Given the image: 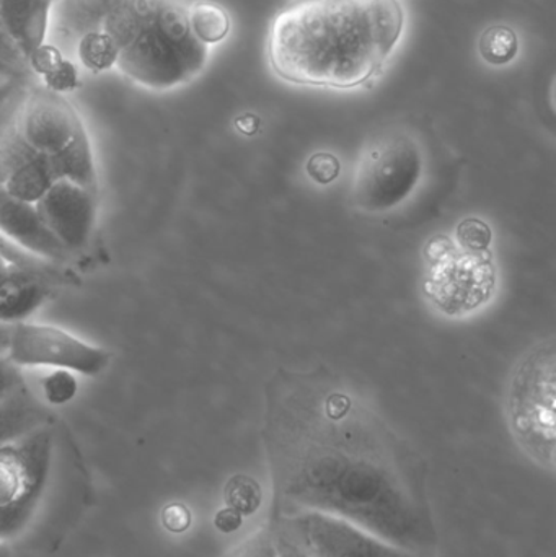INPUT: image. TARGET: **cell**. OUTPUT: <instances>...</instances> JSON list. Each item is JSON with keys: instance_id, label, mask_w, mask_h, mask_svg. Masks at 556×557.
<instances>
[{"instance_id": "obj_1", "label": "cell", "mask_w": 556, "mask_h": 557, "mask_svg": "<svg viewBox=\"0 0 556 557\" xmlns=\"http://www.w3.org/2000/svg\"><path fill=\"white\" fill-rule=\"evenodd\" d=\"M261 434L271 522L325 513L415 555H436L427 463L348 380L323 366L281 367L264 388Z\"/></svg>"}, {"instance_id": "obj_2", "label": "cell", "mask_w": 556, "mask_h": 557, "mask_svg": "<svg viewBox=\"0 0 556 557\" xmlns=\"http://www.w3.org/2000/svg\"><path fill=\"white\" fill-rule=\"evenodd\" d=\"M401 29L397 0H300L274 20L271 65L294 84L359 87L382 71Z\"/></svg>"}, {"instance_id": "obj_3", "label": "cell", "mask_w": 556, "mask_h": 557, "mask_svg": "<svg viewBox=\"0 0 556 557\" xmlns=\"http://www.w3.org/2000/svg\"><path fill=\"white\" fill-rule=\"evenodd\" d=\"M101 36L113 67L147 90L182 87L208 64V45L193 32L186 0H120Z\"/></svg>"}, {"instance_id": "obj_4", "label": "cell", "mask_w": 556, "mask_h": 557, "mask_svg": "<svg viewBox=\"0 0 556 557\" xmlns=\"http://www.w3.org/2000/svg\"><path fill=\"white\" fill-rule=\"evenodd\" d=\"M18 136L49 160L59 180L98 189L97 163L77 108L61 94L29 78L5 104Z\"/></svg>"}, {"instance_id": "obj_5", "label": "cell", "mask_w": 556, "mask_h": 557, "mask_svg": "<svg viewBox=\"0 0 556 557\" xmlns=\"http://www.w3.org/2000/svg\"><path fill=\"white\" fill-rule=\"evenodd\" d=\"M62 428L55 422L0 447V542H15L41 519L58 476Z\"/></svg>"}, {"instance_id": "obj_6", "label": "cell", "mask_w": 556, "mask_h": 557, "mask_svg": "<svg viewBox=\"0 0 556 557\" xmlns=\"http://www.w3.org/2000/svg\"><path fill=\"white\" fill-rule=\"evenodd\" d=\"M555 339L535 344L516 367L508 388V418L522 450L555 470Z\"/></svg>"}, {"instance_id": "obj_7", "label": "cell", "mask_w": 556, "mask_h": 557, "mask_svg": "<svg viewBox=\"0 0 556 557\" xmlns=\"http://www.w3.org/2000/svg\"><path fill=\"white\" fill-rule=\"evenodd\" d=\"M424 172L423 152L407 134L375 140L359 162L355 202L362 211L382 214L410 198Z\"/></svg>"}, {"instance_id": "obj_8", "label": "cell", "mask_w": 556, "mask_h": 557, "mask_svg": "<svg viewBox=\"0 0 556 557\" xmlns=\"http://www.w3.org/2000/svg\"><path fill=\"white\" fill-rule=\"evenodd\" d=\"M3 356L16 367H51L81 375L97 376L111 362L110 350L85 343L62 327L22 321L10 326Z\"/></svg>"}, {"instance_id": "obj_9", "label": "cell", "mask_w": 556, "mask_h": 557, "mask_svg": "<svg viewBox=\"0 0 556 557\" xmlns=\"http://www.w3.org/2000/svg\"><path fill=\"white\" fill-rule=\"evenodd\" d=\"M35 206L46 231L78 264L81 255L87 253L94 242L98 189L87 188L71 180H59Z\"/></svg>"}, {"instance_id": "obj_10", "label": "cell", "mask_w": 556, "mask_h": 557, "mask_svg": "<svg viewBox=\"0 0 556 557\" xmlns=\"http://www.w3.org/2000/svg\"><path fill=\"white\" fill-rule=\"evenodd\" d=\"M274 522L283 523L312 557H423L325 513L299 512Z\"/></svg>"}, {"instance_id": "obj_11", "label": "cell", "mask_w": 556, "mask_h": 557, "mask_svg": "<svg viewBox=\"0 0 556 557\" xmlns=\"http://www.w3.org/2000/svg\"><path fill=\"white\" fill-rule=\"evenodd\" d=\"M0 234L16 247L41 260L74 268L75 263L61 245L46 231L35 202L13 198L0 186Z\"/></svg>"}, {"instance_id": "obj_12", "label": "cell", "mask_w": 556, "mask_h": 557, "mask_svg": "<svg viewBox=\"0 0 556 557\" xmlns=\"http://www.w3.org/2000/svg\"><path fill=\"white\" fill-rule=\"evenodd\" d=\"M55 0H0V22L29 71L48 49Z\"/></svg>"}, {"instance_id": "obj_13", "label": "cell", "mask_w": 556, "mask_h": 557, "mask_svg": "<svg viewBox=\"0 0 556 557\" xmlns=\"http://www.w3.org/2000/svg\"><path fill=\"white\" fill-rule=\"evenodd\" d=\"M120 0H55L52 12V48L64 59H74L78 45L101 35L104 22Z\"/></svg>"}, {"instance_id": "obj_14", "label": "cell", "mask_w": 556, "mask_h": 557, "mask_svg": "<svg viewBox=\"0 0 556 557\" xmlns=\"http://www.w3.org/2000/svg\"><path fill=\"white\" fill-rule=\"evenodd\" d=\"M58 285L48 278L15 270L12 277L0 285V323H22L42 307Z\"/></svg>"}, {"instance_id": "obj_15", "label": "cell", "mask_w": 556, "mask_h": 557, "mask_svg": "<svg viewBox=\"0 0 556 557\" xmlns=\"http://www.w3.org/2000/svg\"><path fill=\"white\" fill-rule=\"evenodd\" d=\"M49 422H54V416L23 383L0 401V447Z\"/></svg>"}, {"instance_id": "obj_16", "label": "cell", "mask_w": 556, "mask_h": 557, "mask_svg": "<svg viewBox=\"0 0 556 557\" xmlns=\"http://www.w3.org/2000/svg\"><path fill=\"white\" fill-rule=\"evenodd\" d=\"M0 257L5 258L15 270L26 271V273L36 274L51 281L58 287H67V285H77L81 282L77 271L74 268L61 267V264L51 263V261L41 260L28 251L13 245L0 234Z\"/></svg>"}, {"instance_id": "obj_17", "label": "cell", "mask_w": 556, "mask_h": 557, "mask_svg": "<svg viewBox=\"0 0 556 557\" xmlns=\"http://www.w3.org/2000/svg\"><path fill=\"white\" fill-rule=\"evenodd\" d=\"M189 22L193 32L205 45L222 41L231 28L227 13L221 7L208 2L189 7Z\"/></svg>"}, {"instance_id": "obj_18", "label": "cell", "mask_w": 556, "mask_h": 557, "mask_svg": "<svg viewBox=\"0 0 556 557\" xmlns=\"http://www.w3.org/2000/svg\"><path fill=\"white\" fill-rule=\"evenodd\" d=\"M480 52L490 64H508L518 54V36L508 26H492L480 39Z\"/></svg>"}, {"instance_id": "obj_19", "label": "cell", "mask_w": 556, "mask_h": 557, "mask_svg": "<svg viewBox=\"0 0 556 557\" xmlns=\"http://www.w3.org/2000/svg\"><path fill=\"white\" fill-rule=\"evenodd\" d=\"M261 487L251 478L238 474L232 478L225 487V504L242 517L250 516L261 504Z\"/></svg>"}, {"instance_id": "obj_20", "label": "cell", "mask_w": 556, "mask_h": 557, "mask_svg": "<svg viewBox=\"0 0 556 557\" xmlns=\"http://www.w3.org/2000/svg\"><path fill=\"white\" fill-rule=\"evenodd\" d=\"M78 392V382L71 370L52 369L41 380V393L49 406H62L71 403Z\"/></svg>"}, {"instance_id": "obj_21", "label": "cell", "mask_w": 556, "mask_h": 557, "mask_svg": "<svg viewBox=\"0 0 556 557\" xmlns=\"http://www.w3.org/2000/svg\"><path fill=\"white\" fill-rule=\"evenodd\" d=\"M225 557H276V532L268 522L263 529L255 532L250 539L227 553Z\"/></svg>"}, {"instance_id": "obj_22", "label": "cell", "mask_w": 556, "mask_h": 557, "mask_svg": "<svg viewBox=\"0 0 556 557\" xmlns=\"http://www.w3.org/2000/svg\"><path fill=\"white\" fill-rule=\"evenodd\" d=\"M0 62H2L3 65H7L10 71L15 72L18 77H35V75L32 74V71H29L25 59L20 54L18 49L13 45L10 36L7 35L2 22H0Z\"/></svg>"}, {"instance_id": "obj_23", "label": "cell", "mask_w": 556, "mask_h": 557, "mask_svg": "<svg viewBox=\"0 0 556 557\" xmlns=\"http://www.w3.org/2000/svg\"><path fill=\"white\" fill-rule=\"evenodd\" d=\"M276 532V557H312L304 548L302 543L283 525V523L270 522Z\"/></svg>"}, {"instance_id": "obj_24", "label": "cell", "mask_w": 556, "mask_h": 557, "mask_svg": "<svg viewBox=\"0 0 556 557\" xmlns=\"http://www.w3.org/2000/svg\"><path fill=\"white\" fill-rule=\"evenodd\" d=\"M25 383L22 372L5 356H0V401Z\"/></svg>"}, {"instance_id": "obj_25", "label": "cell", "mask_w": 556, "mask_h": 557, "mask_svg": "<svg viewBox=\"0 0 556 557\" xmlns=\"http://www.w3.org/2000/svg\"><path fill=\"white\" fill-rule=\"evenodd\" d=\"M307 170H310V173H312L316 180H319L320 173H325V175H323V182H330V180L335 178L336 173H338V162H336V159H333L332 156L319 153V156L310 160V165L307 166Z\"/></svg>"}, {"instance_id": "obj_26", "label": "cell", "mask_w": 556, "mask_h": 557, "mask_svg": "<svg viewBox=\"0 0 556 557\" xmlns=\"http://www.w3.org/2000/svg\"><path fill=\"white\" fill-rule=\"evenodd\" d=\"M189 519L191 517L185 506H169L163 512V523L172 532H182V530L188 529Z\"/></svg>"}, {"instance_id": "obj_27", "label": "cell", "mask_w": 556, "mask_h": 557, "mask_svg": "<svg viewBox=\"0 0 556 557\" xmlns=\"http://www.w3.org/2000/svg\"><path fill=\"white\" fill-rule=\"evenodd\" d=\"M242 516L240 513L235 512L232 509L222 510V512L218 513L215 517V525L222 530V532H234L240 527Z\"/></svg>"}, {"instance_id": "obj_28", "label": "cell", "mask_w": 556, "mask_h": 557, "mask_svg": "<svg viewBox=\"0 0 556 557\" xmlns=\"http://www.w3.org/2000/svg\"><path fill=\"white\" fill-rule=\"evenodd\" d=\"M28 81L29 78H9L5 84L0 85V111H2V108L9 103L10 98L16 94V90H18V88Z\"/></svg>"}, {"instance_id": "obj_29", "label": "cell", "mask_w": 556, "mask_h": 557, "mask_svg": "<svg viewBox=\"0 0 556 557\" xmlns=\"http://www.w3.org/2000/svg\"><path fill=\"white\" fill-rule=\"evenodd\" d=\"M13 271H15V268L5 258L0 257V285L5 284L12 277Z\"/></svg>"}, {"instance_id": "obj_30", "label": "cell", "mask_w": 556, "mask_h": 557, "mask_svg": "<svg viewBox=\"0 0 556 557\" xmlns=\"http://www.w3.org/2000/svg\"><path fill=\"white\" fill-rule=\"evenodd\" d=\"M9 324L0 323V356H3V354H5L7 344H9Z\"/></svg>"}, {"instance_id": "obj_31", "label": "cell", "mask_w": 556, "mask_h": 557, "mask_svg": "<svg viewBox=\"0 0 556 557\" xmlns=\"http://www.w3.org/2000/svg\"><path fill=\"white\" fill-rule=\"evenodd\" d=\"M0 75H2V77H7V78H25V77H18V75H16L15 72L10 71V69L7 67V65H3L2 62H0ZM28 78H32V77H28Z\"/></svg>"}, {"instance_id": "obj_32", "label": "cell", "mask_w": 556, "mask_h": 557, "mask_svg": "<svg viewBox=\"0 0 556 557\" xmlns=\"http://www.w3.org/2000/svg\"><path fill=\"white\" fill-rule=\"evenodd\" d=\"M0 557H12V556H10L9 549L2 548V546H0Z\"/></svg>"}, {"instance_id": "obj_33", "label": "cell", "mask_w": 556, "mask_h": 557, "mask_svg": "<svg viewBox=\"0 0 556 557\" xmlns=\"http://www.w3.org/2000/svg\"><path fill=\"white\" fill-rule=\"evenodd\" d=\"M7 81H9V78L2 77V75H0V85L5 84Z\"/></svg>"}]
</instances>
